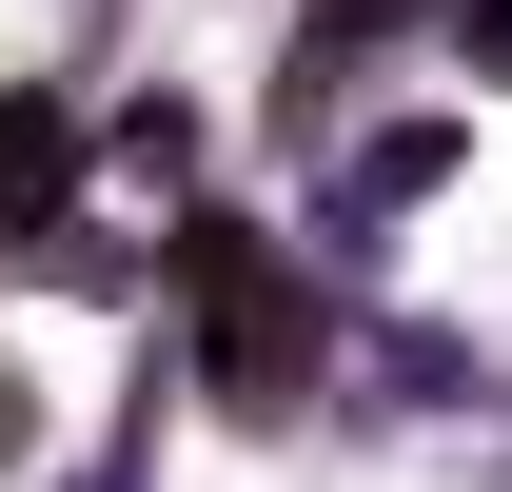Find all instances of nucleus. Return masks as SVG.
Masks as SVG:
<instances>
[{
    "label": "nucleus",
    "mask_w": 512,
    "mask_h": 492,
    "mask_svg": "<svg viewBox=\"0 0 512 492\" xmlns=\"http://www.w3.org/2000/svg\"><path fill=\"white\" fill-rule=\"evenodd\" d=\"M453 60H473V79L512 99V0H453Z\"/></svg>",
    "instance_id": "6"
},
{
    "label": "nucleus",
    "mask_w": 512,
    "mask_h": 492,
    "mask_svg": "<svg viewBox=\"0 0 512 492\" xmlns=\"http://www.w3.org/2000/svg\"><path fill=\"white\" fill-rule=\"evenodd\" d=\"M414 20H453V0H316V20H296V60H276V138L316 158V138L355 119V79H375L394 40H414Z\"/></svg>",
    "instance_id": "3"
},
{
    "label": "nucleus",
    "mask_w": 512,
    "mask_h": 492,
    "mask_svg": "<svg viewBox=\"0 0 512 492\" xmlns=\"http://www.w3.org/2000/svg\"><path fill=\"white\" fill-rule=\"evenodd\" d=\"M453 158H473L453 119H375V138H355V178L316 197V237H394V217H414V197H434Z\"/></svg>",
    "instance_id": "4"
},
{
    "label": "nucleus",
    "mask_w": 512,
    "mask_h": 492,
    "mask_svg": "<svg viewBox=\"0 0 512 492\" xmlns=\"http://www.w3.org/2000/svg\"><path fill=\"white\" fill-rule=\"evenodd\" d=\"M79 178H99V119L20 79V99H0V256H60L79 237Z\"/></svg>",
    "instance_id": "2"
},
{
    "label": "nucleus",
    "mask_w": 512,
    "mask_h": 492,
    "mask_svg": "<svg viewBox=\"0 0 512 492\" xmlns=\"http://www.w3.org/2000/svg\"><path fill=\"white\" fill-rule=\"evenodd\" d=\"M99 178H138L158 217H197V99H119L99 119Z\"/></svg>",
    "instance_id": "5"
},
{
    "label": "nucleus",
    "mask_w": 512,
    "mask_h": 492,
    "mask_svg": "<svg viewBox=\"0 0 512 492\" xmlns=\"http://www.w3.org/2000/svg\"><path fill=\"white\" fill-rule=\"evenodd\" d=\"M178 315H197V335H178V355H197V394H217L237 433H296V414H316L335 315H316V276L256 237V217H217V197L178 217Z\"/></svg>",
    "instance_id": "1"
},
{
    "label": "nucleus",
    "mask_w": 512,
    "mask_h": 492,
    "mask_svg": "<svg viewBox=\"0 0 512 492\" xmlns=\"http://www.w3.org/2000/svg\"><path fill=\"white\" fill-rule=\"evenodd\" d=\"M138 473H158V374H138V414H119V453H99L79 492H138Z\"/></svg>",
    "instance_id": "7"
}]
</instances>
